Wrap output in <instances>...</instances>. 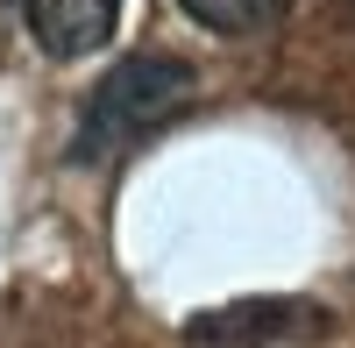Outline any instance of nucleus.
Returning a JSON list of instances; mask_svg holds the SVG:
<instances>
[{"label": "nucleus", "mask_w": 355, "mask_h": 348, "mask_svg": "<svg viewBox=\"0 0 355 348\" xmlns=\"http://www.w3.org/2000/svg\"><path fill=\"white\" fill-rule=\"evenodd\" d=\"M199 93V78L185 57H121L93 100L78 114V135H71V164H114L128 157L135 142H150L171 114H185Z\"/></svg>", "instance_id": "f257e3e1"}, {"label": "nucleus", "mask_w": 355, "mask_h": 348, "mask_svg": "<svg viewBox=\"0 0 355 348\" xmlns=\"http://www.w3.org/2000/svg\"><path fill=\"white\" fill-rule=\"evenodd\" d=\"M327 327L320 306H299V299H249V306H220V313H199L185 327L192 348H291Z\"/></svg>", "instance_id": "f03ea898"}, {"label": "nucleus", "mask_w": 355, "mask_h": 348, "mask_svg": "<svg viewBox=\"0 0 355 348\" xmlns=\"http://www.w3.org/2000/svg\"><path fill=\"white\" fill-rule=\"evenodd\" d=\"M28 28H36V43L50 57H85L114 36V21H121V0H21Z\"/></svg>", "instance_id": "7ed1b4c3"}, {"label": "nucleus", "mask_w": 355, "mask_h": 348, "mask_svg": "<svg viewBox=\"0 0 355 348\" xmlns=\"http://www.w3.org/2000/svg\"><path fill=\"white\" fill-rule=\"evenodd\" d=\"M199 28H214V36H263V28H277L291 0H178Z\"/></svg>", "instance_id": "20e7f679"}]
</instances>
